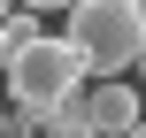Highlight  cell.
<instances>
[{"label": "cell", "mask_w": 146, "mask_h": 138, "mask_svg": "<svg viewBox=\"0 0 146 138\" xmlns=\"http://www.w3.org/2000/svg\"><path fill=\"white\" fill-rule=\"evenodd\" d=\"M62 38L85 54L92 77H123L146 54V0H77Z\"/></svg>", "instance_id": "1"}, {"label": "cell", "mask_w": 146, "mask_h": 138, "mask_svg": "<svg viewBox=\"0 0 146 138\" xmlns=\"http://www.w3.org/2000/svg\"><path fill=\"white\" fill-rule=\"evenodd\" d=\"M131 138H146V123H139V131H131Z\"/></svg>", "instance_id": "10"}, {"label": "cell", "mask_w": 146, "mask_h": 138, "mask_svg": "<svg viewBox=\"0 0 146 138\" xmlns=\"http://www.w3.org/2000/svg\"><path fill=\"white\" fill-rule=\"evenodd\" d=\"M8 15H15V0H0V23H8Z\"/></svg>", "instance_id": "8"}, {"label": "cell", "mask_w": 146, "mask_h": 138, "mask_svg": "<svg viewBox=\"0 0 146 138\" xmlns=\"http://www.w3.org/2000/svg\"><path fill=\"white\" fill-rule=\"evenodd\" d=\"M0 85H8L15 115H46L62 92H77V85H85V54H77L69 38H23V46L8 54Z\"/></svg>", "instance_id": "2"}, {"label": "cell", "mask_w": 146, "mask_h": 138, "mask_svg": "<svg viewBox=\"0 0 146 138\" xmlns=\"http://www.w3.org/2000/svg\"><path fill=\"white\" fill-rule=\"evenodd\" d=\"M23 8H77V0H23Z\"/></svg>", "instance_id": "7"}, {"label": "cell", "mask_w": 146, "mask_h": 138, "mask_svg": "<svg viewBox=\"0 0 146 138\" xmlns=\"http://www.w3.org/2000/svg\"><path fill=\"white\" fill-rule=\"evenodd\" d=\"M8 54H15V38H8V31H0V69H8Z\"/></svg>", "instance_id": "6"}, {"label": "cell", "mask_w": 146, "mask_h": 138, "mask_svg": "<svg viewBox=\"0 0 146 138\" xmlns=\"http://www.w3.org/2000/svg\"><path fill=\"white\" fill-rule=\"evenodd\" d=\"M0 31H8V38H15V46H23V38H38V15H31V8H23V0H15V15H8V23H0Z\"/></svg>", "instance_id": "5"}, {"label": "cell", "mask_w": 146, "mask_h": 138, "mask_svg": "<svg viewBox=\"0 0 146 138\" xmlns=\"http://www.w3.org/2000/svg\"><path fill=\"white\" fill-rule=\"evenodd\" d=\"M38 131H46V138H92V108H85V85H77V92H62V100L38 115Z\"/></svg>", "instance_id": "4"}, {"label": "cell", "mask_w": 146, "mask_h": 138, "mask_svg": "<svg viewBox=\"0 0 146 138\" xmlns=\"http://www.w3.org/2000/svg\"><path fill=\"white\" fill-rule=\"evenodd\" d=\"M0 138H8V108H0Z\"/></svg>", "instance_id": "9"}, {"label": "cell", "mask_w": 146, "mask_h": 138, "mask_svg": "<svg viewBox=\"0 0 146 138\" xmlns=\"http://www.w3.org/2000/svg\"><path fill=\"white\" fill-rule=\"evenodd\" d=\"M85 108H92V138H131L146 123V100L123 85V77H100V85L85 92Z\"/></svg>", "instance_id": "3"}]
</instances>
